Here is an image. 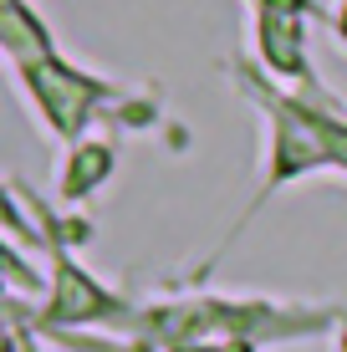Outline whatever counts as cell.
I'll return each instance as SVG.
<instances>
[{
	"label": "cell",
	"mask_w": 347,
	"mask_h": 352,
	"mask_svg": "<svg viewBox=\"0 0 347 352\" xmlns=\"http://www.w3.org/2000/svg\"><path fill=\"white\" fill-rule=\"evenodd\" d=\"M21 77H26V87L36 97V107H41V118L52 123V133H62V138L77 143V133L87 128L92 107L102 102V87H98V82H87L82 72H71L62 56L26 62V67H21Z\"/></svg>",
	"instance_id": "1"
},
{
	"label": "cell",
	"mask_w": 347,
	"mask_h": 352,
	"mask_svg": "<svg viewBox=\"0 0 347 352\" xmlns=\"http://www.w3.org/2000/svg\"><path fill=\"white\" fill-rule=\"evenodd\" d=\"M302 21L306 0H260V56L276 77L312 82V67L302 56Z\"/></svg>",
	"instance_id": "2"
},
{
	"label": "cell",
	"mask_w": 347,
	"mask_h": 352,
	"mask_svg": "<svg viewBox=\"0 0 347 352\" xmlns=\"http://www.w3.org/2000/svg\"><path fill=\"white\" fill-rule=\"evenodd\" d=\"M46 322L52 327H77V322H123V307L113 296L87 281L67 256H56V291H52V307H46Z\"/></svg>",
	"instance_id": "3"
},
{
	"label": "cell",
	"mask_w": 347,
	"mask_h": 352,
	"mask_svg": "<svg viewBox=\"0 0 347 352\" xmlns=\"http://www.w3.org/2000/svg\"><path fill=\"white\" fill-rule=\"evenodd\" d=\"M107 174H113V148H107V143H77V153H71V164L62 174V194L67 199H82V194H92Z\"/></svg>",
	"instance_id": "4"
},
{
	"label": "cell",
	"mask_w": 347,
	"mask_h": 352,
	"mask_svg": "<svg viewBox=\"0 0 347 352\" xmlns=\"http://www.w3.org/2000/svg\"><path fill=\"white\" fill-rule=\"evenodd\" d=\"M337 31H342V41H347V0H342V10H337Z\"/></svg>",
	"instance_id": "5"
},
{
	"label": "cell",
	"mask_w": 347,
	"mask_h": 352,
	"mask_svg": "<svg viewBox=\"0 0 347 352\" xmlns=\"http://www.w3.org/2000/svg\"><path fill=\"white\" fill-rule=\"evenodd\" d=\"M21 352H41V347H36V342H31V337H26V332H21Z\"/></svg>",
	"instance_id": "6"
}]
</instances>
